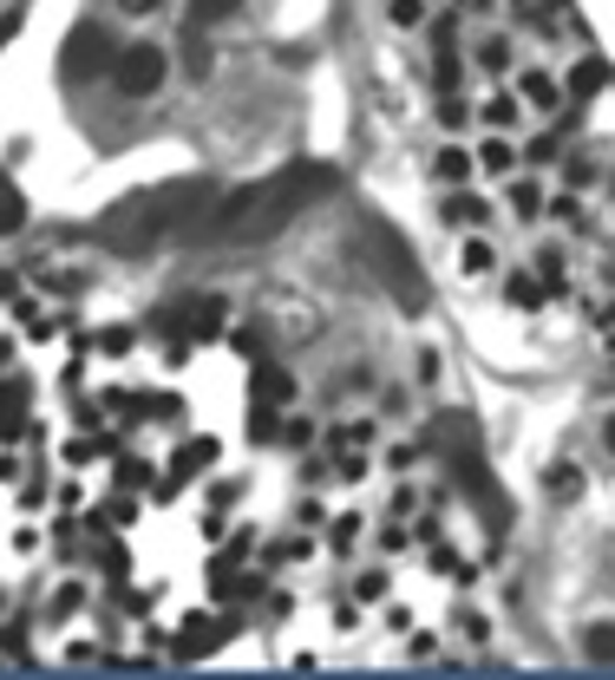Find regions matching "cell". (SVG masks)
Instances as JSON below:
<instances>
[{
	"instance_id": "30bf717a",
	"label": "cell",
	"mask_w": 615,
	"mask_h": 680,
	"mask_svg": "<svg viewBox=\"0 0 615 680\" xmlns=\"http://www.w3.org/2000/svg\"><path fill=\"white\" fill-rule=\"evenodd\" d=\"M537 281H544V288H570V262H563V249H537Z\"/></svg>"
},
{
	"instance_id": "8992f818",
	"label": "cell",
	"mask_w": 615,
	"mask_h": 680,
	"mask_svg": "<svg viewBox=\"0 0 615 680\" xmlns=\"http://www.w3.org/2000/svg\"><path fill=\"white\" fill-rule=\"evenodd\" d=\"M524 99H531L537 112H556V105H563V92H556L550 72H524Z\"/></svg>"
},
{
	"instance_id": "7a4b0ae2",
	"label": "cell",
	"mask_w": 615,
	"mask_h": 680,
	"mask_svg": "<svg viewBox=\"0 0 615 680\" xmlns=\"http://www.w3.org/2000/svg\"><path fill=\"white\" fill-rule=\"evenodd\" d=\"M112 85L125 92V99H151L157 85H164V47H119V60H112Z\"/></svg>"
},
{
	"instance_id": "ffe728a7",
	"label": "cell",
	"mask_w": 615,
	"mask_h": 680,
	"mask_svg": "<svg viewBox=\"0 0 615 680\" xmlns=\"http://www.w3.org/2000/svg\"><path fill=\"white\" fill-rule=\"evenodd\" d=\"M484 119H491V125H511V119H517V105H511V99H491V105H484Z\"/></svg>"
},
{
	"instance_id": "4fadbf2b",
	"label": "cell",
	"mask_w": 615,
	"mask_h": 680,
	"mask_svg": "<svg viewBox=\"0 0 615 680\" xmlns=\"http://www.w3.org/2000/svg\"><path fill=\"white\" fill-rule=\"evenodd\" d=\"M445 223H484V204H479V197H465V190H459V197L445 204Z\"/></svg>"
},
{
	"instance_id": "7402d4cb",
	"label": "cell",
	"mask_w": 615,
	"mask_h": 680,
	"mask_svg": "<svg viewBox=\"0 0 615 680\" xmlns=\"http://www.w3.org/2000/svg\"><path fill=\"white\" fill-rule=\"evenodd\" d=\"M603 445H609V452H615V419H609V425H603Z\"/></svg>"
},
{
	"instance_id": "d6986e66",
	"label": "cell",
	"mask_w": 615,
	"mask_h": 680,
	"mask_svg": "<svg viewBox=\"0 0 615 680\" xmlns=\"http://www.w3.org/2000/svg\"><path fill=\"white\" fill-rule=\"evenodd\" d=\"M479 60H484L491 72H504V60H511V53H504V40H484V47H479Z\"/></svg>"
},
{
	"instance_id": "5b68a950",
	"label": "cell",
	"mask_w": 615,
	"mask_h": 680,
	"mask_svg": "<svg viewBox=\"0 0 615 680\" xmlns=\"http://www.w3.org/2000/svg\"><path fill=\"white\" fill-rule=\"evenodd\" d=\"M544 281H537V275H511V281H504V301H511V308H524V315H531V308H544Z\"/></svg>"
},
{
	"instance_id": "52a82bcc",
	"label": "cell",
	"mask_w": 615,
	"mask_h": 680,
	"mask_svg": "<svg viewBox=\"0 0 615 680\" xmlns=\"http://www.w3.org/2000/svg\"><path fill=\"white\" fill-rule=\"evenodd\" d=\"M583 655L590 661H615V621H590L583 628Z\"/></svg>"
},
{
	"instance_id": "6da1fadb",
	"label": "cell",
	"mask_w": 615,
	"mask_h": 680,
	"mask_svg": "<svg viewBox=\"0 0 615 680\" xmlns=\"http://www.w3.org/2000/svg\"><path fill=\"white\" fill-rule=\"evenodd\" d=\"M360 249H367L373 275H380V281L407 301V315H426V308H432V288H426V275H419V262H412V249L393 236V229L367 223V229H360Z\"/></svg>"
},
{
	"instance_id": "ba28073f",
	"label": "cell",
	"mask_w": 615,
	"mask_h": 680,
	"mask_svg": "<svg viewBox=\"0 0 615 680\" xmlns=\"http://www.w3.org/2000/svg\"><path fill=\"white\" fill-rule=\"evenodd\" d=\"M432 171H439V177H445V184H465V177H472V151H459V144H445V151H439V164H432Z\"/></svg>"
},
{
	"instance_id": "ac0fdd59",
	"label": "cell",
	"mask_w": 615,
	"mask_h": 680,
	"mask_svg": "<svg viewBox=\"0 0 615 680\" xmlns=\"http://www.w3.org/2000/svg\"><path fill=\"white\" fill-rule=\"evenodd\" d=\"M249 439H275V406H256V419H249Z\"/></svg>"
},
{
	"instance_id": "603a6c76",
	"label": "cell",
	"mask_w": 615,
	"mask_h": 680,
	"mask_svg": "<svg viewBox=\"0 0 615 680\" xmlns=\"http://www.w3.org/2000/svg\"><path fill=\"white\" fill-rule=\"evenodd\" d=\"M465 7H472V13H484V7H491V0H465Z\"/></svg>"
},
{
	"instance_id": "e0dca14e",
	"label": "cell",
	"mask_w": 615,
	"mask_h": 680,
	"mask_svg": "<svg viewBox=\"0 0 615 680\" xmlns=\"http://www.w3.org/2000/svg\"><path fill=\"white\" fill-rule=\"evenodd\" d=\"M393 20H400V27H419V20H426V0H393Z\"/></svg>"
},
{
	"instance_id": "3957f363",
	"label": "cell",
	"mask_w": 615,
	"mask_h": 680,
	"mask_svg": "<svg viewBox=\"0 0 615 680\" xmlns=\"http://www.w3.org/2000/svg\"><path fill=\"white\" fill-rule=\"evenodd\" d=\"M85 66H92V72L112 66V40H105L99 27H92V33H79V40H72V53H66V72H72V79H79Z\"/></svg>"
},
{
	"instance_id": "5bb4252c",
	"label": "cell",
	"mask_w": 615,
	"mask_h": 680,
	"mask_svg": "<svg viewBox=\"0 0 615 680\" xmlns=\"http://www.w3.org/2000/svg\"><path fill=\"white\" fill-rule=\"evenodd\" d=\"M511 204H517V216H537L544 197H537V184H511Z\"/></svg>"
},
{
	"instance_id": "2e32d148",
	"label": "cell",
	"mask_w": 615,
	"mask_h": 680,
	"mask_svg": "<svg viewBox=\"0 0 615 680\" xmlns=\"http://www.w3.org/2000/svg\"><path fill=\"white\" fill-rule=\"evenodd\" d=\"M491 269V243H465V275H484Z\"/></svg>"
},
{
	"instance_id": "9a60e30c",
	"label": "cell",
	"mask_w": 615,
	"mask_h": 680,
	"mask_svg": "<svg viewBox=\"0 0 615 680\" xmlns=\"http://www.w3.org/2000/svg\"><path fill=\"white\" fill-rule=\"evenodd\" d=\"M596 85H603V66H596V60H590V66H576V79H570V92H576V99H583V92H596Z\"/></svg>"
},
{
	"instance_id": "277c9868",
	"label": "cell",
	"mask_w": 615,
	"mask_h": 680,
	"mask_svg": "<svg viewBox=\"0 0 615 680\" xmlns=\"http://www.w3.org/2000/svg\"><path fill=\"white\" fill-rule=\"evenodd\" d=\"M288 393H295L288 367H275V360H263V373H256V400H263V406H281Z\"/></svg>"
},
{
	"instance_id": "8fae6325",
	"label": "cell",
	"mask_w": 615,
	"mask_h": 680,
	"mask_svg": "<svg viewBox=\"0 0 615 680\" xmlns=\"http://www.w3.org/2000/svg\"><path fill=\"white\" fill-rule=\"evenodd\" d=\"M243 0H191V27H204V20H229Z\"/></svg>"
},
{
	"instance_id": "9c48e42d",
	"label": "cell",
	"mask_w": 615,
	"mask_h": 680,
	"mask_svg": "<svg viewBox=\"0 0 615 680\" xmlns=\"http://www.w3.org/2000/svg\"><path fill=\"white\" fill-rule=\"evenodd\" d=\"M544 491H550V497H583V472H576V465L563 459V465H550Z\"/></svg>"
},
{
	"instance_id": "cb8c5ba5",
	"label": "cell",
	"mask_w": 615,
	"mask_h": 680,
	"mask_svg": "<svg viewBox=\"0 0 615 680\" xmlns=\"http://www.w3.org/2000/svg\"><path fill=\"white\" fill-rule=\"evenodd\" d=\"M609 360H615V334H609Z\"/></svg>"
},
{
	"instance_id": "44dd1931",
	"label": "cell",
	"mask_w": 615,
	"mask_h": 680,
	"mask_svg": "<svg viewBox=\"0 0 615 680\" xmlns=\"http://www.w3.org/2000/svg\"><path fill=\"white\" fill-rule=\"evenodd\" d=\"M125 13H151V7H164V0H119Z\"/></svg>"
},
{
	"instance_id": "7c38bea8",
	"label": "cell",
	"mask_w": 615,
	"mask_h": 680,
	"mask_svg": "<svg viewBox=\"0 0 615 680\" xmlns=\"http://www.w3.org/2000/svg\"><path fill=\"white\" fill-rule=\"evenodd\" d=\"M479 164H484V171H511V164H517V151H511L504 137H491V144L479 151Z\"/></svg>"
}]
</instances>
